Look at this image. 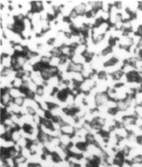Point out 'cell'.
I'll use <instances>...</instances> for the list:
<instances>
[{"mask_svg":"<svg viewBox=\"0 0 142 167\" xmlns=\"http://www.w3.org/2000/svg\"><path fill=\"white\" fill-rule=\"evenodd\" d=\"M71 136L67 134H62V135L60 136V141H61V144H63V145L68 146L69 144L71 142Z\"/></svg>","mask_w":142,"mask_h":167,"instance_id":"obj_8","label":"cell"},{"mask_svg":"<svg viewBox=\"0 0 142 167\" xmlns=\"http://www.w3.org/2000/svg\"><path fill=\"white\" fill-rule=\"evenodd\" d=\"M0 63H1V65L3 67H4V68H12V57L7 55V54L1 53Z\"/></svg>","mask_w":142,"mask_h":167,"instance_id":"obj_2","label":"cell"},{"mask_svg":"<svg viewBox=\"0 0 142 167\" xmlns=\"http://www.w3.org/2000/svg\"><path fill=\"white\" fill-rule=\"evenodd\" d=\"M23 83V79L15 77L12 83V87H14V88H17V89H20L21 87L22 86Z\"/></svg>","mask_w":142,"mask_h":167,"instance_id":"obj_11","label":"cell"},{"mask_svg":"<svg viewBox=\"0 0 142 167\" xmlns=\"http://www.w3.org/2000/svg\"><path fill=\"white\" fill-rule=\"evenodd\" d=\"M71 61L74 63L79 64H84L86 63V59L83 55H79V54H75L71 59Z\"/></svg>","mask_w":142,"mask_h":167,"instance_id":"obj_7","label":"cell"},{"mask_svg":"<svg viewBox=\"0 0 142 167\" xmlns=\"http://www.w3.org/2000/svg\"><path fill=\"white\" fill-rule=\"evenodd\" d=\"M131 163H142V156L141 155H138L137 156H136L135 158H133L132 161H131Z\"/></svg>","mask_w":142,"mask_h":167,"instance_id":"obj_20","label":"cell"},{"mask_svg":"<svg viewBox=\"0 0 142 167\" xmlns=\"http://www.w3.org/2000/svg\"><path fill=\"white\" fill-rule=\"evenodd\" d=\"M9 93L10 94L13 98H16L18 97H25L24 94H23L19 89H17V88H14V87H12L9 89Z\"/></svg>","mask_w":142,"mask_h":167,"instance_id":"obj_6","label":"cell"},{"mask_svg":"<svg viewBox=\"0 0 142 167\" xmlns=\"http://www.w3.org/2000/svg\"><path fill=\"white\" fill-rule=\"evenodd\" d=\"M25 98H24V97L16 98L14 99V103H15V104H17V105H19V106H20V107H22L23 104H24Z\"/></svg>","mask_w":142,"mask_h":167,"instance_id":"obj_15","label":"cell"},{"mask_svg":"<svg viewBox=\"0 0 142 167\" xmlns=\"http://www.w3.org/2000/svg\"><path fill=\"white\" fill-rule=\"evenodd\" d=\"M51 57L47 56H41V63H42L44 64H46V65H49L50 62Z\"/></svg>","mask_w":142,"mask_h":167,"instance_id":"obj_19","label":"cell"},{"mask_svg":"<svg viewBox=\"0 0 142 167\" xmlns=\"http://www.w3.org/2000/svg\"><path fill=\"white\" fill-rule=\"evenodd\" d=\"M13 48L15 51V52L19 53H23L24 52L25 47L22 45H21L20 43H15L12 46Z\"/></svg>","mask_w":142,"mask_h":167,"instance_id":"obj_13","label":"cell"},{"mask_svg":"<svg viewBox=\"0 0 142 167\" xmlns=\"http://www.w3.org/2000/svg\"><path fill=\"white\" fill-rule=\"evenodd\" d=\"M37 87H38L37 85L36 84L35 82H33L32 80H30V81L28 82V89L31 90V91L35 92Z\"/></svg>","mask_w":142,"mask_h":167,"instance_id":"obj_16","label":"cell"},{"mask_svg":"<svg viewBox=\"0 0 142 167\" xmlns=\"http://www.w3.org/2000/svg\"><path fill=\"white\" fill-rule=\"evenodd\" d=\"M69 93H70V91L68 88L63 90H59L57 98L60 102H66Z\"/></svg>","mask_w":142,"mask_h":167,"instance_id":"obj_4","label":"cell"},{"mask_svg":"<svg viewBox=\"0 0 142 167\" xmlns=\"http://www.w3.org/2000/svg\"><path fill=\"white\" fill-rule=\"evenodd\" d=\"M109 100V98L106 92H99L95 95V102H96L97 107L105 105Z\"/></svg>","mask_w":142,"mask_h":167,"instance_id":"obj_1","label":"cell"},{"mask_svg":"<svg viewBox=\"0 0 142 167\" xmlns=\"http://www.w3.org/2000/svg\"><path fill=\"white\" fill-rule=\"evenodd\" d=\"M60 64V58L58 57H51L49 66L53 67H59Z\"/></svg>","mask_w":142,"mask_h":167,"instance_id":"obj_12","label":"cell"},{"mask_svg":"<svg viewBox=\"0 0 142 167\" xmlns=\"http://www.w3.org/2000/svg\"><path fill=\"white\" fill-rule=\"evenodd\" d=\"M71 72V71H70ZM71 77L72 80H73L75 81L79 82H83L84 81V78L83 75H82V73L80 72H71Z\"/></svg>","mask_w":142,"mask_h":167,"instance_id":"obj_9","label":"cell"},{"mask_svg":"<svg viewBox=\"0 0 142 167\" xmlns=\"http://www.w3.org/2000/svg\"><path fill=\"white\" fill-rule=\"evenodd\" d=\"M61 131L63 134L70 136L71 137L75 134V128L73 126L68 124L62 126Z\"/></svg>","mask_w":142,"mask_h":167,"instance_id":"obj_3","label":"cell"},{"mask_svg":"<svg viewBox=\"0 0 142 167\" xmlns=\"http://www.w3.org/2000/svg\"><path fill=\"white\" fill-rule=\"evenodd\" d=\"M87 50V45L85 44H79L77 46L75 50V54H79V55H83V53Z\"/></svg>","mask_w":142,"mask_h":167,"instance_id":"obj_10","label":"cell"},{"mask_svg":"<svg viewBox=\"0 0 142 167\" xmlns=\"http://www.w3.org/2000/svg\"><path fill=\"white\" fill-rule=\"evenodd\" d=\"M136 33L142 37V25H140V27H139L137 32H136Z\"/></svg>","mask_w":142,"mask_h":167,"instance_id":"obj_21","label":"cell"},{"mask_svg":"<svg viewBox=\"0 0 142 167\" xmlns=\"http://www.w3.org/2000/svg\"><path fill=\"white\" fill-rule=\"evenodd\" d=\"M24 30H25V25L24 24H23V22L15 21L14 24V28H13V31H14L15 33H22V32Z\"/></svg>","mask_w":142,"mask_h":167,"instance_id":"obj_5","label":"cell"},{"mask_svg":"<svg viewBox=\"0 0 142 167\" xmlns=\"http://www.w3.org/2000/svg\"><path fill=\"white\" fill-rule=\"evenodd\" d=\"M131 167H142V164L139 163H131Z\"/></svg>","mask_w":142,"mask_h":167,"instance_id":"obj_22","label":"cell"},{"mask_svg":"<svg viewBox=\"0 0 142 167\" xmlns=\"http://www.w3.org/2000/svg\"><path fill=\"white\" fill-rule=\"evenodd\" d=\"M123 74H124V73H123L122 69H120V70H118L117 71H115V73L111 74V75L113 77V79H114L115 81L118 82L120 80V79L122 78V77L123 75Z\"/></svg>","mask_w":142,"mask_h":167,"instance_id":"obj_14","label":"cell"},{"mask_svg":"<svg viewBox=\"0 0 142 167\" xmlns=\"http://www.w3.org/2000/svg\"><path fill=\"white\" fill-rule=\"evenodd\" d=\"M135 112L137 117L142 118V105H137L135 107Z\"/></svg>","mask_w":142,"mask_h":167,"instance_id":"obj_17","label":"cell"},{"mask_svg":"<svg viewBox=\"0 0 142 167\" xmlns=\"http://www.w3.org/2000/svg\"><path fill=\"white\" fill-rule=\"evenodd\" d=\"M35 94L39 96H43L45 94V90H44V86H38L37 90L35 91Z\"/></svg>","mask_w":142,"mask_h":167,"instance_id":"obj_18","label":"cell"}]
</instances>
